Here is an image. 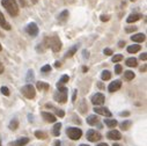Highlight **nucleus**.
<instances>
[{
  "label": "nucleus",
  "instance_id": "4be33fe9",
  "mask_svg": "<svg viewBox=\"0 0 147 146\" xmlns=\"http://www.w3.org/2000/svg\"><path fill=\"white\" fill-rule=\"evenodd\" d=\"M78 44L77 45H74V46H72L67 52H66V54H65V58H71L73 54H75V52H77V50H78Z\"/></svg>",
  "mask_w": 147,
  "mask_h": 146
},
{
  "label": "nucleus",
  "instance_id": "58836bf2",
  "mask_svg": "<svg viewBox=\"0 0 147 146\" xmlns=\"http://www.w3.org/2000/svg\"><path fill=\"white\" fill-rule=\"evenodd\" d=\"M146 54H147L146 52H144V53L140 54V59H141V61H146V59H147V56H146Z\"/></svg>",
  "mask_w": 147,
  "mask_h": 146
},
{
  "label": "nucleus",
  "instance_id": "b1692460",
  "mask_svg": "<svg viewBox=\"0 0 147 146\" xmlns=\"http://www.w3.org/2000/svg\"><path fill=\"white\" fill-rule=\"evenodd\" d=\"M138 51H140V45L134 44V45L128 46V52H129V53H136V52H138Z\"/></svg>",
  "mask_w": 147,
  "mask_h": 146
},
{
  "label": "nucleus",
  "instance_id": "9d476101",
  "mask_svg": "<svg viewBox=\"0 0 147 146\" xmlns=\"http://www.w3.org/2000/svg\"><path fill=\"white\" fill-rule=\"evenodd\" d=\"M121 87H122V82H121V80H115V81H112V82L109 85L108 91H109L110 93H113V92H117V91H118Z\"/></svg>",
  "mask_w": 147,
  "mask_h": 146
},
{
  "label": "nucleus",
  "instance_id": "cd10ccee",
  "mask_svg": "<svg viewBox=\"0 0 147 146\" xmlns=\"http://www.w3.org/2000/svg\"><path fill=\"white\" fill-rule=\"evenodd\" d=\"M101 78H102V80H109L110 78H111V73L109 72V71H107V70H104L103 72H102V74H101Z\"/></svg>",
  "mask_w": 147,
  "mask_h": 146
},
{
  "label": "nucleus",
  "instance_id": "c9c22d12",
  "mask_svg": "<svg viewBox=\"0 0 147 146\" xmlns=\"http://www.w3.org/2000/svg\"><path fill=\"white\" fill-rule=\"evenodd\" d=\"M41 71H42L43 73H46V72H50V71H51V66H50V65H45V66H43V67L41 69Z\"/></svg>",
  "mask_w": 147,
  "mask_h": 146
},
{
  "label": "nucleus",
  "instance_id": "393cba45",
  "mask_svg": "<svg viewBox=\"0 0 147 146\" xmlns=\"http://www.w3.org/2000/svg\"><path fill=\"white\" fill-rule=\"evenodd\" d=\"M104 123L110 129H112V128H115L117 125V121L116 120H104Z\"/></svg>",
  "mask_w": 147,
  "mask_h": 146
},
{
  "label": "nucleus",
  "instance_id": "49530a36",
  "mask_svg": "<svg viewBox=\"0 0 147 146\" xmlns=\"http://www.w3.org/2000/svg\"><path fill=\"white\" fill-rule=\"evenodd\" d=\"M60 145H62V144H60V141H59V140H56V141H54V144H53V146H60Z\"/></svg>",
  "mask_w": 147,
  "mask_h": 146
},
{
  "label": "nucleus",
  "instance_id": "f257e3e1",
  "mask_svg": "<svg viewBox=\"0 0 147 146\" xmlns=\"http://www.w3.org/2000/svg\"><path fill=\"white\" fill-rule=\"evenodd\" d=\"M43 45L45 48H51L53 52H58L62 49V41L59 40L58 36H50V37L44 38Z\"/></svg>",
  "mask_w": 147,
  "mask_h": 146
},
{
  "label": "nucleus",
  "instance_id": "9b49d317",
  "mask_svg": "<svg viewBox=\"0 0 147 146\" xmlns=\"http://www.w3.org/2000/svg\"><path fill=\"white\" fill-rule=\"evenodd\" d=\"M28 143H29V138L22 137V138L17 139V140H15V141H13V143H9L8 146H26Z\"/></svg>",
  "mask_w": 147,
  "mask_h": 146
},
{
  "label": "nucleus",
  "instance_id": "ea45409f",
  "mask_svg": "<svg viewBox=\"0 0 147 146\" xmlns=\"http://www.w3.org/2000/svg\"><path fill=\"white\" fill-rule=\"evenodd\" d=\"M108 20H109V16L108 15H101V21L104 22V21H108Z\"/></svg>",
  "mask_w": 147,
  "mask_h": 146
},
{
  "label": "nucleus",
  "instance_id": "a211bd4d",
  "mask_svg": "<svg viewBox=\"0 0 147 146\" xmlns=\"http://www.w3.org/2000/svg\"><path fill=\"white\" fill-rule=\"evenodd\" d=\"M36 87H37V89H40V91H48V89L50 88L49 83L43 82V81H38V82H36Z\"/></svg>",
  "mask_w": 147,
  "mask_h": 146
},
{
  "label": "nucleus",
  "instance_id": "72a5a7b5",
  "mask_svg": "<svg viewBox=\"0 0 147 146\" xmlns=\"http://www.w3.org/2000/svg\"><path fill=\"white\" fill-rule=\"evenodd\" d=\"M0 91H1V93H3L4 95H6V96H8V95H9V89L7 88L6 86H3V87H1V89H0Z\"/></svg>",
  "mask_w": 147,
  "mask_h": 146
},
{
  "label": "nucleus",
  "instance_id": "a18cd8bd",
  "mask_svg": "<svg viewBox=\"0 0 147 146\" xmlns=\"http://www.w3.org/2000/svg\"><path fill=\"white\" fill-rule=\"evenodd\" d=\"M77 92H78L77 89H74V91H73V98H72V100H73V101H75V96H77Z\"/></svg>",
  "mask_w": 147,
  "mask_h": 146
},
{
  "label": "nucleus",
  "instance_id": "4d7b16f0",
  "mask_svg": "<svg viewBox=\"0 0 147 146\" xmlns=\"http://www.w3.org/2000/svg\"><path fill=\"white\" fill-rule=\"evenodd\" d=\"M0 146H1V140H0Z\"/></svg>",
  "mask_w": 147,
  "mask_h": 146
},
{
  "label": "nucleus",
  "instance_id": "7c9ffc66",
  "mask_svg": "<svg viewBox=\"0 0 147 146\" xmlns=\"http://www.w3.org/2000/svg\"><path fill=\"white\" fill-rule=\"evenodd\" d=\"M123 59V56L122 54H115L113 57H112V62L113 63H118V62H121Z\"/></svg>",
  "mask_w": 147,
  "mask_h": 146
},
{
  "label": "nucleus",
  "instance_id": "0eeeda50",
  "mask_svg": "<svg viewBox=\"0 0 147 146\" xmlns=\"http://www.w3.org/2000/svg\"><path fill=\"white\" fill-rule=\"evenodd\" d=\"M87 139L89 140V141H92V143H94V141H97V140H100L101 139V133L100 132H97L96 130H93V129H91V130H88L87 131Z\"/></svg>",
  "mask_w": 147,
  "mask_h": 146
},
{
  "label": "nucleus",
  "instance_id": "2f4dec72",
  "mask_svg": "<svg viewBox=\"0 0 147 146\" xmlns=\"http://www.w3.org/2000/svg\"><path fill=\"white\" fill-rule=\"evenodd\" d=\"M33 80H34V72H33L32 70H29V71H28V75H27V81L30 82V81H33Z\"/></svg>",
  "mask_w": 147,
  "mask_h": 146
},
{
  "label": "nucleus",
  "instance_id": "f03ea898",
  "mask_svg": "<svg viewBox=\"0 0 147 146\" xmlns=\"http://www.w3.org/2000/svg\"><path fill=\"white\" fill-rule=\"evenodd\" d=\"M1 5L11 16H16L19 14V6L15 0H1Z\"/></svg>",
  "mask_w": 147,
  "mask_h": 146
},
{
  "label": "nucleus",
  "instance_id": "864d4df0",
  "mask_svg": "<svg viewBox=\"0 0 147 146\" xmlns=\"http://www.w3.org/2000/svg\"><path fill=\"white\" fill-rule=\"evenodd\" d=\"M112 146H122V145H119V144H113Z\"/></svg>",
  "mask_w": 147,
  "mask_h": 146
},
{
  "label": "nucleus",
  "instance_id": "09e8293b",
  "mask_svg": "<svg viewBox=\"0 0 147 146\" xmlns=\"http://www.w3.org/2000/svg\"><path fill=\"white\" fill-rule=\"evenodd\" d=\"M19 3H20L22 6H26V0H19Z\"/></svg>",
  "mask_w": 147,
  "mask_h": 146
},
{
  "label": "nucleus",
  "instance_id": "5fc2aeb1",
  "mask_svg": "<svg viewBox=\"0 0 147 146\" xmlns=\"http://www.w3.org/2000/svg\"><path fill=\"white\" fill-rule=\"evenodd\" d=\"M80 146H89V145H86V144H81Z\"/></svg>",
  "mask_w": 147,
  "mask_h": 146
},
{
  "label": "nucleus",
  "instance_id": "4468645a",
  "mask_svg": "<svg viewBox=\"0 0 147 146\" xmlns=\"http://www.w3.org/2000/svg\"><path fill=\"white\" fill-rule=\"evenodd\" d=\"M0 26H1L4 29H6V30H9L11 29V24L5 20V16L3 15L1 12H0Z\"/></svg>",
  "mask_w": 147,
  "mask_h": 146
},
{
  "label": "nucleus",
  "instance_id": "aec40b11",
  "mask_svg": "<svg viewBox=\"0 0 147 146\" xmlns=\"http://www.w3.org/2000/svg\"><path fill=\"white\" fill-rule=\"evenodd\" d=\"M60 128H62V123H56L54 126H53V130H52V133L54 137H58L60 135Z\"/></svg>",
  "mask_w": 147,
  "mask_h": 146
},
{
  "label": "nucleus",
  "instance_id": "ddd939ff",
  "mask_svg": "<svg viewBox=\"0 0 147 146\" xmlns=\"http://www.w3.org/2000/svg\"><path fill=\"white\" fill-rule=\"evenodd\" d=\"M42 116H43V118L48 122V123H54L56 122V116L50 114V112H46V111H43L42 112Z\"/></svg>",
  "mask_w": 147,
  "mask_h": 146
},
{
  "label": "nucleus",
  "instance_id": "f3484780",
  "mask_svg": "<svg viewBox=\"0 0 147 146\" xmlns=\"http://www.w3.org/2000/svg\"><path fill=\"white\" fill-rule=\"evenodd\" d=\"M131 40H132L133 42L140 43V42H144V41L146 40V36H145V34H136V35L131 36Z\"/></svg>",
  "mask_w": 147,
  "mask_h": 146
},
{
  "label": "nucleus",
  "instance_id": "79ce46f5",
  "mask_svg": "<svg viewBox=\"0 0 147 146\" xmlns=\"http://www.w3.org/2000/svg\"><path fill=\"white\" fill-rule=\"evenodd\" d=\"M119 115H121V116H129L130 112H129V111H123V112H121Z\"/></svg>",
  "mask_w": 147,
  "mask_h": 146
},
{
  "label": "nucleus",
  "instance_id": "bb28decb",
  "mask_svg": "<svg viewBox=\"0 0 147 146\" xmlns=\"http://www.w3.org/2000/svg\"><path fill=\"white\" fill-rule=\"evenodd\" d=\"M17 126H19V121H17L16 118L12 120L11 123H9V129H11V130H16Z\"/></svg>",
  "mask_w": 147,
  "mask_h": 146
},
{
  "label": "nucleus",
  "instance_id": "c756f323",
  "mask_svg": "<svg viewBox=\"0 0 147 146\" xmlns=\"http://www.w3.org/2000/svg\"><path fill=\"white\" fill-rule=\"evenodd\" d=\"M130 126H131V122H130V121H125V122H123V123L121 124V129H122V130H128Z\"/></svg>",
  "mask_w": 147,
  "mask_h": 146
},
{
  "label": "nucleus",
  "instance_id": "603ef678",
  "mask_svg": "<svg viewBox=\"0 0 147 146\" xmlns=\"http://www.w3.org/2000/svg\"><path fill=\"white\" fill-rule=\"evenodd\" d=\"M32 3L33 4H37V0H32Z\"/></svg>",
  "mask_w": 147,
  "mask_h": 146
},
{
  "label": "nucleus",
  "instance_id": "39448f33",
  "mask_svg": "<svg viewBox=\"0 0 147 146\" xmlns=\"http://www.w3.org/2000/svg\"><path fill=\"white\" fill-rule=\"evenodd\" d=\"M21 92L27 99H34L36 95V92H35V88L33 85H26L24 87H22Z\"/></svg>",
  "mask_w": 147,
  "mask_h": 146
},
{
  "label": "nucleus",
  "instance_id": "4c0bfd02",
  "mask_svg": "<svg viewBox=\"0 0 147 146\" xmlns=\"http://www.w3.org/2000/svg\"><path fill=\"white\" fill-rule=\"evenodd\" d=\"M103 53H104L105 56H111V54H112V50H111V49H104V50H103Z\"/></svg>",
  "mask_w": 147,
  "mask_h": 146
},
{
  "label": "nucleus",
  "instance_id": "a878e982",
  "mask_svg": "<svg viewBox=\"0 0 147 146\" xmlns=\"http://www.w3.org/2000/svg\"><path fill=\"white\" fill-rule=\"evenodd\" d=\"M134 77H136V74L132 72V71H125L124 72V78L126 79V80H132V79H134Z\"/></svg>",
  "mask_w": 147,
  "mask_h": 146
},
{
  "label": "nucleus",
  "instance_id": "f704fd0d",
  "mask_svg": "<svg viewBox=\"0 0 147 146\" xmlns=\"http://www.w3.org/2000/svg\"><path fill=\"white\" fill-rule=\"evenodd\" d=\"M115 73H116V74H121V73H122V65L117 64V65L115 66Z\"/></svg>",
  "mask_w": 147,
  "mask_h": 146
},
{
  "label": "nucleus",
  "instance_id": "c03bdc74",
  "mask_svg": "<svg viewBox=\"0 0 147 146\" xmlns=\"http://www.w3.org/2000/svg\"><path fill=\"white\" fill-rule=\"evenodd\" d=\"M124 45H125V42H124V41H121V42L118 43V46H119V48H123Z\"/></svg>",
  "mask_w": 147,
  "mask_h": 146
},
{
  "label": "nucleus",
  "instance_id": "e433bc0d",
  "mask_svg": "<svg viewBox=\"0 0 147 146\" xmlns=\"http://www.w3.org/2000/svg\"><path fill=\"white\" fill-rule=\"evenodd\" d=\"M136 30H137V27H128V28L125 29L126 33H133V32H136Z\"/></svg>",
  "mask_w": 147,
  "mask_h": 146
},
{
  "label": "nucleus",
  "instance_id": "dca6fc26",
  "mask_svg": "<svg viewBox=\"0 0 147 146\" xmlns=\"http://www.w3.org/2000/svg\"><path fill=\"white\" fill-rule=\"evenodd\" d=\"M141 19V14H131V15H129V17L126 19V22L128 23H133V22H136V21H138V20H140Z\"/></svg>",
  "mask_w": 147,
  "mask_h": 146
},
{
  "label": "nucleus",
  "instance_id": "423d86ee",
  "mask_svg": "<svg viewBox=\"0 0 147 146\" xmlns=\"http://www.w3.org/2000/svg\"><path fill=\"white\" fill-rule=\"evenodd\" d=\"M26 32L29 36H32V37H36L37 34H38V27L35 22H30L27 27H26Z\"/></svg>",
  "mask_w": 147,
  "mask_h": 146
},
{
  "label": "nucleus",
  "instance_id": "1a4fd4ad",
  "mask_svg": "<svg viewBox=\"0 0 147 146\" xmlns=\"http://www.w3.org/2000/svg\"><path fill=\"white\" fill-rule=\"evenodd\" d=\"M94 111L96 112V114H99V115H102V116H105V117H111L112 116V114H111V111L108 109V108H103V107H95L94 108Z\"/></svg>",
  "mask_w": 147,
  "mask_h": 146
},
{
  "label": "nucleus",
  "instance_id": "2eb2a0df",
  "mask_svg": "<svg viewBox=\"0 0 147 146\" xmlns=\"http://www.w3.org/2000/svg\"><path fill=\"white\" fill-rule=\"evenodd\" d=\"M87 123L89 125H96L99 123V117L96 115H91L87 117Z\"/></svg>",
  "mask_w": 147,
  "mask_h": 146
},
{
  "label": "nucleus",
  "instance_id": "5701e85b",
  "mask_svg": "<svg viewBox=\"0 0 147 146\" xmlns=\"http://www.w3.org/2000/svg\"><path fill=\"white\" fill-rule=\"evenodd\" d=\"M68 80H70V78H68V75H63L62 78H60V80L58 81V83H57V88H59V87H62L64 83H66V82H68Z\"/></svg>",
  "mask_w": 147,
  "mask_h": 146
},
{
  "label": "nucleus",
  "instance_id": "f8f14e48",
  "mask_svg": "<svg viewBox=\"0 0 147 146\" xmlns=\"http://www.w3.org/2000/svg\"><path fill=\"white\" fill-rule=\"evenodd\" d=\"M107 137L109 139H111V140H119L122 138V135H121L119 131H117V130H111V131L108 132Z\"/></svg>",
  "mask_w": 147,
  "mask_h": 146
},
{
  "label": "nucleus",
  "instance_id": "7ed1b4c3",
  "mask_svg": "<svg viewBox=\"0 0 147 146\" xmlns=\"http://www.w3.org/2000/svg\"><path fill=\"white\" fill-rule=\"evenodd\" d=\"M54 100L60 102V103H65L67 101V88L64 86L58 88V92L54 94Z\"/></svg>",
  "mask_w": 147,
  "mask_h": 146
},
{
  "label": "nucleus",
  "instance_id": "6e6d98bb",
  "mask_svg": "<svg viewBox=\"0 0 147 146\" xmlns=\"http://www.w3.org/2000/svg\"><path fill=\"white\" fill-rule=\"evenodd\" d=\"M3 50V46H1V44H0V51H1Z\"/></svg>",
  "mask_w": 147,
  "mask_h": 146
},
{
  "label": "nucleus",
  "instance_id": "37998d69",
  "mask_svg": "<svg viewBox=\"0 0 147 146\" xmlns=\"http://www.w3.org/2000/svg\"><path fill=\"white\" fill-rule=\"evenodd\" d=\"M60 66H62L60 62H56V63H54V67H57V69H58V67H60Z\"/></svg>",
  "mask_w": 147,
  "mask_h": 146
},
{
  "label": "nucleus",
  "instance_id": "3c124183",
  "mask_svg": "<svg viewBox=\"0 0 147 146\" xmlns=\"http://www.w3.org/2000/svg\"><path fill=\"white\" fill-rule=\"evenodd\" d=\"M82 70H83V72H87V71H88V67H83Z\"/></svg>",
  "mask_w": 147,
  "mask_h": 146
},
{
  "label": "nucleus",
  "instance_id": "13d9d810",
  "mask_svg": "<svg viewBox=\"0 0 147 146\" xmlns=\"http://www.w3.org/2000/svg\"><path fill=\"white\" fill-rule=\"evenodd\" d=\"M131 1H136V0H131Z\"/></svg>",
  "mask_w": 147,
  "mask_h": 146
},
{
  "label": "nucleus",
  "instance_id": "de8ad7c7",
  "mask_svg": "<svg viewBox=\"0 0 147 146\" xmlns=\"http://www.w3.org/2000/svg\"><path fill=\"white\" fill-rule=\"evenodd\" d=\"M4 72V65L1 64V63H0V74H1Z\"/></svg>",
  "mask_w": 147,
  "mask_h": 146
},
{
  "label": "nucleus",
  "instance_id": "a19ab883",
  "mask_svg": "<svg viewBox=\"0 0 147 146\" xmlns=\"http://www.w3.org/2000/svg\"><path fill=\"white\" fill-rule=\"evenodd\" d=\"M82 53H83V58H88V57H89V53H88L87 50H83Z\"/></svg>",
  "mask_w": 147,
  "mask_h": 146
},
{
  "label": "nucleus",
  "instance_id": "412c9836",
  "mask_svg": "<svg viewBox=\"0 0 147 146\" xmlns=\"http://www.w3.org/2000/svg\"><path fill=\"white\" fill-rule=\"evenodd\" d=\"M125 63H126V65H128L129 67H136L137 64H138V62H137V59H136L134 57H132V58H128Z\"/></svg>",
  "mask_w": 147,
  "mask_h": 146
},
{
  "label": "nucleus",
  "instance_id": "6ab92c4d",
  "mask_svg": "<svg viewBox=\"0 0 147 146\" xmlns=\"http://www.w3.org/2000/svg\"><path fill=\"white\" fill-rule=\"evenodd\" d=\"M67 17H68V11H64V12H62L59 15H58V21L64 23L67 20Z\"/></svg>",
  "mask_w": 147,
  "mask_h": 146
},
{
  "label": "nucleus",
  "instance_id": "8fccbe9b",
  "mask_svg": "<svg viewBox=\"0 0 147 146\" xmlns=\"http://www.w3.org/2000/svg\"><path fill=\"white\" fill-rule=\"evenodd\" d=\"M97 146H108V145H107L105 143H101V144H99Z\"/></svg>",
  "mask_w": 147,
  "mask_h": 146
},
{
  "label": "nucleus",
  "instance_id": "6e6552de",
  "mask_svg": "<svg viewBox=\"0 0 147 146\" xmlns=\"http://www.w3.org/2000/svg\"><path fill=\"white\" fill-rule=\"evenodd\" d=\"M92 102L95 107H99V106H102L104 103V95L102 93H96L93 98H92Z\"/></svg>",
  "mask_w": 147,
  "mask_h": 146
},
{
  "label": "nucleus",
  "instance_id": "c85d7f7f",
  "mask_svg": "<svg viewBox=\"0 0 147 146\" xmlns=\"http://www.w3.org/2000/svg\"><path fill=\"white\" fill-rule=\"evenodd\" d=\"M35 136H36L38 139H46V138H48L46 133L43 132V131H36V132H35Z\"/></svg>",
  "mask_w": 147,
  "mask_h": 146
},
{
  "label": "nucleus",
  "instance_id": "20e7f679",
  "mask_svg": "<svg viewBox=\"0 0 147 146\" xmlns=\"http://www.w3.org/2000/svg\"><path fill=\"white\" fill-rule=\"evenodd\" d=\"M66 135H67L68 138H71L72 140H78V139L81 138L82 131H81V129H78V128H67Z\"/></svg>",
  "mask_w": 147,
  "mask_h": 146
},
{
  "label": "nucleus",
  "instance_id": "473e14b6",
  "mask_svg": "<svg viewBox=\"0 0 147 146\" xmlns=\"http://www.w3.org/2000/svg\"><path fill=\"white\" fill-rule=\"evenodd\" d=\"M54 112H56L57 116H59V117H64V116H65V112H64L63 110H60V109L54 108Z\"/></svg>",
  "mask_w": 147,
  "mask_h": 146
}]
</instances>
